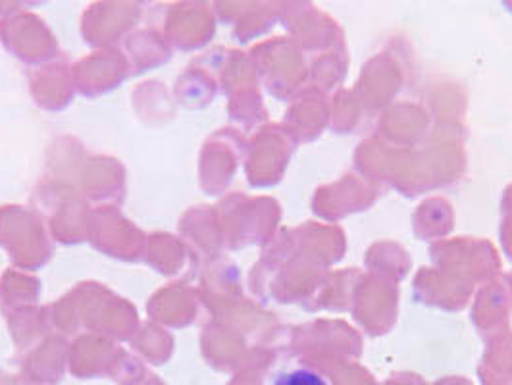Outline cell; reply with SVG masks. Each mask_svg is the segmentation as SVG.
I'll return each mask as SVG.
<instances>
[{
    "instance_id": "obj_1",
    "label": "cell",
    "mask_w": 512,
    "mask_h": 385,
    "mask_svg": "<svg viewBox=\"0 0 512 385\" xmlns=\"http://www.w3.org/2000/svg\"><path fill=\"white\" fill-rule=\"evenodd\" d=\"M276 385H328L326 380L322 376H318L316 372L312 370H295V372H289L285 374L283 378H280Z\"/></svg>"
}]
</instances>
